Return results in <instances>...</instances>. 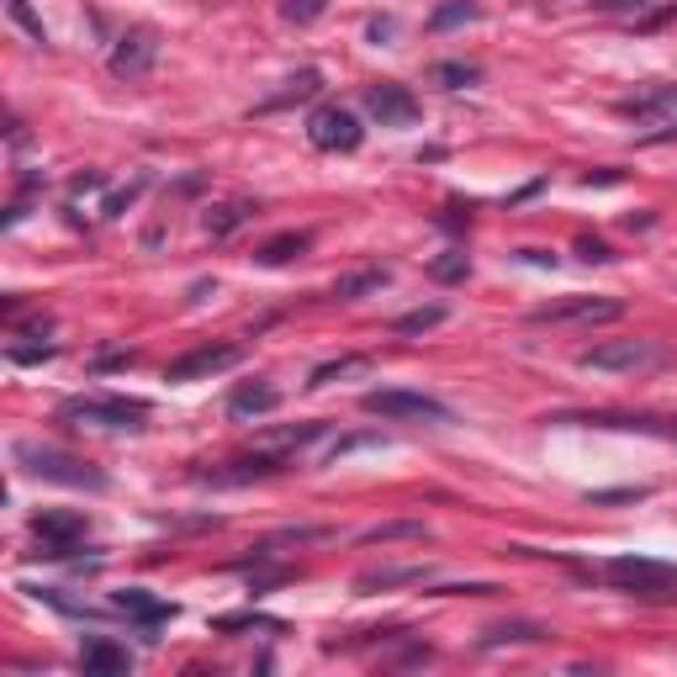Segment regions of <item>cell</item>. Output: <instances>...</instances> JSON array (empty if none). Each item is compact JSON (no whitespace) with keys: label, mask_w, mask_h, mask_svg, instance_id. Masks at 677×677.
I'll use <instances>...</instances> for the list:
<instances>
[{"label":"cell","mask_w":677,"mask_h":677,"mask_svg":"<svg viewBox=\"0 0 677 677\" xmlns=\"http://www.w3.org/2000/svg\"><path fill=\"white\" fill-rule=\"evenodd\" d=\"M382 445V435H355V439H338L334 450H329V466H338L344 456H355V450H376Z\"/></svg>","instance_id":"e575fe53"},{"label":"cell","mask_w":677,"mask_h":677,"mask_svg":"<svg viewBox=\"0 0 677 677\" xmlns=\"http://www.w3.org/2000/svg\"><path fill=\"white\" fill-rule=\"evenodd\" d=\"M138 191H144V180H133L127 191H117V196H112V201H106V218H122V212H127V207L138 201Z\"/></svg>","instance_id":"d590c367"},{"label":"cell","mask_w":677,"mask_h":677,"mask_svg":"<svg viewBox=\"0 0 677 677\" xmlns=\"http://www.w3.org/2000/svg\"><path fill=\"white\" fill-rule=\"evenodd\" d=\"M323 11H329V0H287V6H281V17H287V22H296V27L317 22Z\"/></svg>","instance_id":"1f68e13d"},{"label":"cell","mask_w":677,"mask_h":677,"mask_svg":"<svg viewBox=\"0 0 677 677\" xmlns=\"http://www.w3.org/2000/svg\"><path fill=\"white\" fill-rule=\"evenodd\" d=\"M656 112H677V85H662L652 96L625 101V117H656Z\"/></svg>","instance_id":"484cf974"},{"label":"cell","mask_w":677,"mask_h":677,"mask_svg":"<svg viewBox=\"0 0 677 677\" xmlns=\"http://www.w3.org/2000/svg\"><path fill=\"white\" fill-rule=\"evenodd\" d=\"M429 80H435V85H445V91H466V85H477V80H482V70H477V64H460V59H450V64H435V70H429Z\"/></svg>","instance_id":"d4e9b609"},{"label":"cell","mask_w":677,"mask_h":677,"mask_svg":"<svg viewBox=\"0 0 677 677\" xmlns=\"http://www.w3.org/2000/svg\"><path fill=\"white\" fill-rule=\"evenodd\" d=\"M619 180H625L619 169H604V175H582V186H587V191H593V186H619Z\"/></svg>","instance_id":"ab89813d"},{"label":"cell","mask_w":677,"mask_h":677,"mask_svg":"<svg viewBox=\"0 0 677 677\" xmlns=\"http://www.w3.org/2000/svg\"><path fill=\"white\" fill-rule=\"evenodd\" d=\"M80 667L91 677H117L133 667V656H127V646H117V640H85V652H80Z\"/></svg>","instance_id":"2e32d148"},{"label":"cell","mask_w":677,"mask_h":677,"mask_svg":"<svg viewBox=\"0 0 677 677\" xmlns=\"http://www.w3.org/2000/svg\"><path fill=\"white\" fill-rule=\"evenodd\" d=\"M308 243H313V233H275L270 243L254 249V260H260V265H287L296 254H308Z\"/></svg>","instance_id":"ffe728a7"},{"label":"cell","mask_w":677,"mask_h":677,"mask_svg":"<svg viewBox=\"0 0 677 677\" xmlns=\"http://www.w3.org/2000/svg\"><path fill=\"white\" fill-rule=\"evenodd\" d=\"M424 577H429L424 566H382V572H361L355 593H387V587H408V582H424Z\"/></svg>","instance_id":"ac0fdd59"},{"label":"cell","mask_w":677,"mask_h":677,"mask_svg":"<svg viewBox=\"0 0 677 677\" xmlns=\"http://www.w3.org/2000/svg\"><path fill=\"white\" fill-rule=\"evenodd\" d=\"M101 186H106V175H101V169H85V175H74V180H70V191H74V196L101 191Z\"/></svg>","instance_id":"74e56055"},{"label":"cell","mask_w":677,"mask_h":677,"mask_svg":"<svg viewBox=\"0 0 677 677\" xmlns=\"http://www.w3.org/2000/svg\"><path fill=\"white\" fill-rule=\"evenodd\" d=\"M652 498V487H608V492H587V503H640Z\"/></svg>","instance_id":"d6a6232c"},{"label":"cell","mask_w":677,"mask_h":677,"mask_svg":"<svg viewBox=\"0 0 677 677\" xmlns=\"http://www.w3.org/2000/svg\"><path fill=\"white\" fill-rule=\"evenodd\" d=\"M530 640H545V625L513 619V625H492V629L482 635V646H530Z\"/></svg>","instance_id":"7402d4cb"},{"label":"cell","mask_w":677,"mask_h":677,"mask_svg":"<svg viewBox=\"0 0 677 677\" xmlns=\"http://www.w3.org/2000/svg\"><path fill=\"white\" fill-rule=\"evenodd\" d=\"M482 17V6L477 0H445L429 11V32H445V27H460V22H477Z\"/></svg>","instance_id":"cb8c5ba5"},{"label":"cell","mask_w":677,"mask_h":677,"mask_svg":"<svg viewBox=\"0 0 677 677\" xmlns=\"http://www.w3.org/2000/svg\"><path fill=\"white\" fill-rule=\"evenodd\" d=\"M667 361H673V350L662 338H608V344H593L577 355L582 371H619V376H640Z\"/></svg>","instance_id":"7a4b0ae2"},{"label":"cell","mask_w":677,"mask_h":677,"mask_svg":"<svg viewBox=\"0 0 677 677\" xmlns=\"http://www.w3.org/2000/svg\"><path fill=\"white\" fill-rule=\"evenodd\" d=\"M392 281V270L371 265V270H355V275H338L334 281V296L338 302H355V296H371V291H382Z\"/></svg>","instance_id":"d6986e66"},{"label":"cell","mask_w":677,"mask_h":677,"mask_svg":"<svg viewBox=\"0 0 677 677\" xmlns=\"http://www.w3.org/2000/svg\"><path fill=\"white\" fill-rule=\"evenodd\" d=\"M32 534L43 540V556H70L74 545L85 540V513H64V508H49L32 519Z\"/></svg>","instance_id":"4fadbf2b"},{"label":"cell","mask_w":677,"mask_h":677,"mask_svg":"<svg viewBox=\"0 0 677 677\" xmlns=\"http://www.w3.org/2000/svg\"><path fill=\"white\" fill-rule=\"evenodd\" d=\"M53 355H59L53 344H43V350H11V361H17V365H32V361H53Z\"/></svg>","instance_id":"f35d334b"},{"label":"cell","mask_w":677,"mask_h":677,"mask_svg":"<svg viewBox=\"0 0 677 677\" xmlns=\"http://www.w3.org/2000/svg\"><path fill=\"white\" fill-rule=\"evenodd\" d=\"M291 466L287 450H260V456H239V460H222L212 471H196V482L207 487H243V482H260V477H281Z\"/></svg>","instance_id":"52a82bcc"},{"label":"cell","mask_w":677,"mask_h":677,"mask_svg":"<svg viewBox=\"0 0 677 677\" xmlns=\"http://www.w3.org/2000/svg\"><path fill=\"white\" fill-rule=\"evenodd\" d=\"M254 212H260L254 201L233 196V201H218V207H207V212H201V228H207L212 239H228V233H239V228L254 218Z\"/></svg>","instance_id":"e0dca14e"},{"label":"cell","mask_w":677,"mask_h":677,"mask_svg":"<svg viewBox=\"0 0 677 677\" xmlns=\"http://www.w3.org/2000/svg\"><path fill=\"white\" fill-rule=\"evenodd\" d=\"M625 313L614 296H566V302H545L534 308L530 323H614Z\"/></svg>","instance_id":"8fae6325"},{"label":"cell","mask_w":677,"mask_h":677,"mask_svg":"<svg viewBox=\"0 0 677 677\" xmlns=\"http://www.w3.org/2000/svg\"><path fill=\"white\" fill-rule=\"evenodd\" d=\"M652 0H604V11H646Z\"/></svg>","instance_id":"60d3db41"},{"label":"cell","mask_w":677,"mask_h":677,"mask_svg":"<svg viewBox=\"0 0 677 677\" xmlns=\"http://www.w3.org/2000/svg\"><path fill=\"white\" fill-rule=\"evenodd\" d=\"M112 608L127 614V619H138V625H165V619H175V604L154 598V593H144V587H122V593H112Z\"/></svg>","instance_id":"5bb4252c"},{"label":"cell","mask_w":677,"mask_h":677,"mask_svg":"<svg viewBox=\"0 0 677 677\" xmlns=\"http://www.w3.org/2000/svg\"><path fill=\"white\" fill-rule=\"evenodd\" d=\"M317 91H323V74H317V70H302V74H291L287 91H281V96H270L260 112H281V106H291V101H308V96H317Z\"/></svg>","instance_id":"44dd1931"},{"label":"cell","mask_w":677,"mask_h":677,"mask_svg":"<svg viewBox=\"0 0 677 677\" xmlns=\"http://www.w3.org/2000/svg\"><path fill=\"white\" fill-rule=\"evenodd\" d=\"M361 371H371V361H365V355H344V361L317 365L313 376H308V387L323 392V387H334V382H344V376H361Z\"/></svg>","instance_id":"603a6c76"},{"label":"cell","mask_w":677,"mask_h":677,"mask_svg":"<svg viewBox=\"0 0 677 677\" xmlns=\"http://www.w3.org/2000/svg\"><path fill=\"white\" fill-rule=\"evenodd\" d=\"M429 275H435L439 287H456V281H466V275H471V260H466L460 249H450V254L429 260Z\"/></svg>","instance_id":"f1b7e54d"},{"label":"cell","mask_w":677,"mask_h":677,"mask_svg":"<svg viewBox=\"0 0 677 677\" xmlns=\"http://www.w3.org/2000/svg\"><path fill=\"white\" fill-rule=\"evenodd\" d=\"M365 112L382 122V127H413V122L424 117L418 96H413L408 85H392V80H382V85H365Z\"/></svg>","instance_id":"30bf717a"},{"label":"cell","mask_w":677,"mask_h":677,"mask_svg":"<svg viewBox=\"0 0 677 677\" xmlns=\"http://www.w3.org/2000/svg\"><path fill=\"white\" fill-rule=\"evenodd\" d=\"M281 408V392L270 387V382H249L228 397V418H239V424H254V418H265V413Z\"/></svg>","instance_id":"9a60e30c"},{"label":"cell","mask_w":677,"mask_h":677,"mask_svg":"<svg viewBox=\"0 0 677 677\" xmlns=\"http://www.w3.org/2000/svg\"><path fill=\"white\" fill-rule=\"evenodd\" d=\"M154 59H159V38H154L148 27H127L117 43H112V59H106V64H112L117 80H144V74L154 70Z\"/></svg>","instance_id":"9c48e42d"},{"label":"cell","mask_w":677,"mask_h":677,"mask_svg":"<svg viewBox=\"0 0 677 677\" xmlns=\"http://www.w3.org/2000/svg\"><path fill=\"white\" fill-rule=\"evenodd\" d=\"M503 593L498 582H456V587H439V598H492Z\"/></svg>","instance_id":"836d02e7"},{"label":"cell","mask_w":677,"mask_h":677,"mask_svg":"<svg viewBox=\"0 0 677 677\" xmlns=\"http://www.w3.org/2000/svg\"><path fill=\"white\" fill-rule=\"evenodd\" d=\"M577 254L587 260V265H608V260H614V249H608V243H598V239H582Z\"/></svg>","instance_id":"8d00e7d4"},{"label":"cell","mask_w":677,"mask_h":677,"mask_svg":"<svg viewBox=\"0 0 677 677\" xmlns=\"http://www.w3.org/2000/svg\"><path fill=\"white\" fill-rule=\"evenodd\" d=\"M11 460L22 466L27 477H38V482H59V487H91L101 492L106 477H101L91 460L70 456V450H59V445H38V439H17L11 445Z\"/></svg>","instance_id":"6da1fadb"},{"label":"cell","mask_w":677,"mask_h":677,"mask_svg":"<svg viewBox=\"0 0 677 677\" xmlns=\"http://www.w3.org/2000/svg\"><path fill=\"white\" fill-rule=\"evenodd\" d=\"M308 138L323 154H355L365 144V127L350 106H317L313 117H308Z\"/></svg>","instance_id":"277c9868"},{"label":"cell","mask_w":677,"mask_h":677,"mask_svg":"<svg viewBox=\"0 0 677 677\" xmlns=\"http://www.w3.org/2000/svg\"><path fill=\"white\" fill-rule=\"evenodd\" d=\"M608 577L619 582V587H629V593H640V598H673L677 566L652 561V556H619V561H608Z\"/></svg>","instance_id":"8992f818"},{"label":"cell","mask_w":677,"mask_h":677,"mask_svg":"<svg viewBox=\"0 0 677 677\" xmlns=\"http://www.w3.org/2000/svg\"><path fill=\"white\" fill-rule=\"evenodd\" d=\"M6 11H11V22L22 27L32 43H49V32H43V17H38V11H32L27 0H6Z\"/></svg>","instance_id":"4dcf8cb0"},{"label":"cell","mask_w":677,"mask_h":677,"mask_svg":"<svg viewBox=\"0 0 677 677\" xmlns=\"http://www.w3.org/2000/svg\"><path fill=\"white\" fill-rule=\"evenodd\" d=\"M212 629H218V635H233V629H281V619H270V614H260V608H249V614H218Z\"/></svg>","instance_id":"83f0119b"},{"label":"cell","mask_w":677,"mask_h":677,"mask_svg":"<svg viewBox=\"0 0 677 677\" xmlns=\"http://www.w3.org/2000/svg\"><path fill=\"white\" fill-rule=\"evenodd\" d=\"M64 418L96 424V429H144L148 403H138V397H74V403H64Z\"/></svg>","instance_id":"3957f363"},{"label":"cell","mask_w":677,"mask_h":677,"mask_svg":"<svg viewBox=\"0 0 677 677\" xmlns=\"http://www.w3.org/2000/svg\"><path fill=\"white\" fill-rule=\"evenodd\" d=\"M424 524H418V519H403V524H376V530H365L361 540L365 545H382V540H424Z\"/></svg>","instance_id":"f546056e"},{"label":"cell","mask_w":677,"mask_h":677,"mask_svg":"<svg viewBox=\"0 0 677 677\" xmlns=\"http://www.w3.org/2000/svg\"><path fill=\"white\" fill-rule=\"evenodd\" d=\"M243 361L239 344H201V350H186L180 361L165 365V382H207L218 371H233Z\"/></svg>","instance_id":"ba28073f"},{"label":"cell","mask_w":677,"mask_h":677,"mask_svg":"<svg viewBox=\"0 0 677 677\" xmlns=\"http://www.w3.org/2000/svg\"><path fill=\"white\" fill-rule=\"evenodd\" d=\"M556 424H587V429H625V435L677 439V418H646V413H561Z\"/></svg>","instance_id":"7c38bea8"},{"label":"cell","mask_w":677,"mask_h":677,"mask_svg":"<svg viewBox=\"0 0 677 677\" xmlns=\"http://www.w3.org/2000/svg\"><path fill=\"white\" fill-rule=\"evenodd\" d=\"M365 413H376V418H418V424H450V408L439 397H429V392H403V387L365 392Z\"/></svg>","instance_id":"5b68a950"},{"label":"cell","mask_w":677,"mask_h":677,"mask_svg":"<svg viewBox=\"0 0 677 677\" xmlns=\"http://www.w3.org/2000/svg\"><path fill=\"white\" fill-rule=\"evenodd\" d=\"M445 317H450V308H439L435 302V308H413V313H403L392 329H397V334H429V329H439Z\"/></svg>","instance_id":"4316f807"}]
</instances>
